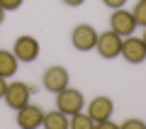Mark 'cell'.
<instances>
[{
  "mask_svg": "<svg viewBox=\"0 0 146 129\" xmlns=\"http://www.w3.org/2000/svg\"><path fill=\"white\" fill-rule=\"evenodd\" d=\"M56 110L66 112L68 117L76 114V112H83V110H85V98H83V93H80L78 88L66 85L63 90H58V93H56Z\"/></svg>",
  "mask_w": 146,
  "mask_h": 129,
  "instance_id": "cell-1",
  "label": "cell"
},
{
  "mask_svg": "<svg viewBox=\"0 0 146 129\" xmlns=\"http://www.w3.org/2000/svg\"><path fill=\"white\" fill-rule=\"evenodd\" d=\"M29 98H32V88L27 85V83H22V80H12V83H7L5 95H3V100H5V105H7L10 110H20V107H25V105L29 102Z\"/></svg>",
  "mask_w": 146,
  "mask_h": 129,
  "instance_id": "cell-2",
  "label": "cell"
},
{
  "mask_svg": "<svg viewBox=\"0 0 146 129\" xmlns=\"http://www.w3.org/2000/svg\"><path fill=\"white\" fill-rule=\"evenodd\" d=\"M119 56L124 59L127 63H144L146 61V44L141 37H122V51Z\"/></svg>",
  "mask_w": 146,
  "mask_h": 129,
  "instance_id": "cell-3",
  "label": "cell"
},
{
  "mask_svg": "<svg viewBox=\"0 0 146 129\" xmlns=\"http://www.w3.org/2000/svg\"><path fill=\"white\" fill-rule=\"evenodd\" d=\"M71 44L76 51H93L98 44V29L93 25H78L71 32Z\"/></svg>",
  "mask_w": 146,
  "mask_h": 129,
  "instance_id": "cell-4",
  "label": "cell"
},
{
  "mask_svg": "<svg viewBox=\"0 0 146 129\" xmlns=\"http://www.w3.org/2000/svg\"><path fill=\"white\" fill-rule=\"evenodd\" d=\"M95 49H98V54L102 59H117V56H119V51H122V37L117 34V32H112V29L100 32Z\"/></svg>",
  "mask_w": 146,
  "mask_h": 129,
  "instance_id": "cell-5",
  "label": "cell"
},
{
  "mask_svg": "<svg viewBox=\"0 0 146 129\" xmlns=\"http://www.w3.org/2000/svg\"><path fill=\"white\" fill-rule=\"evenodd\" d=\"M12 54L17 56L20 63H32V61H36V56H39V41H36L34 37H29V34H22V37L15 39Z\"/></svg>",
  "mask_w": 146,
  "mask_h": 129,
  "instance_id": "cell-6",
  "label": "cell"
},
{
  "mask_svg": "<svg viewBox=\"0 0 146 129\" xmlns=\"http://www.w3.org/2000/svg\"><path fill=\"white\" fill-rule=\"evenodd\" d=\"M110 29L117 32L119 37H129V34H134V29H136V20H134V15H131L129 10H124V7H119V10H112V15H110Z\"/></svg>",
  "mask_w": 146,
  "mask_h": 129,
  "instance_id": "cell-7",
  "label": "cell"
},
{
  "mask_svg": "<svg viewBox=\"0 0 146 129\" xmlns=\"http://www.w3.org/2000/svg\"><path fill=\"white\" fill-rule=\"evenodd\" d=\"M68 83H71V73L63 66H49L46 71H44V76H42V85L46 90H51V93L63 90Z\"/></svg>",
  "mask_w": 146,
  "mask_h": 129,
  "instance_id": "cell-8",
  "label": "cell"
},
{
  "mask_svg": "<svg viewBox=\"0 0 146 129\" xmlns=\"http://www.w3.org/2000/svg\"><path fill=\"white\" fill-rule=\"evenodd\" d=\"M112 112H115V102H112V98H107V95H98V98H93L90 105H88V114L95 122V127H98L100 122H105V119H110Z\"/></svg>",
  "mask_w": 146,
  "mask_h": 129,
  "instance_id": "cell-9",
  "label": "cell"
},
{
  "mask_svg": "<svg viewBox=\"0 0 146 129\" xmlns=\"http://www.w3.org/2000/svg\"><path fill=\"white\" fill-rule=\"evenodd\" d=\"M42 122H44V110L39 107V105L27 102L25 107L17 110V124H20L22 129H36Z\"/></svg>",
  "mask_w": 146,
  "mask_h": 129,
  "instance_id": "cell-10",
  "label": "cell"
},
{
  "mask_svg": "<svg viewBox=\"0 0 146 129\" xmlns=\"http://www.w3.org/2000/svg\"><path fill=\"white\" fill-rule=\"evenodd\" d=\"M44 127L46 129H68L71 127V117L61 110H51V112H44Z\"/></svg>",
  "mask_w": 146,
  "mask_h": 129,
  "instance_id": "cell-11",
  "label": "cell"
},
{
  "mask_svg": "<svg viewBox=\"0 0 146 129\" xmlns=\"http://www.w3.org/2000/svg\"><path fill=\"white\" fill-rule=\"evenodd\" d=\"M17 56L12 51H5V49H0V76L3 78H10V76H15V71H17Z\"/></svg>",
  "mask_w": 146,
  "mask_h": 129,
  "instance_id": "cell-12",
  "label": "cell"
},
{
  "mask_svg": "<svg viewBox=\"0 0 146 129\" xmlns=\"http://www.w3.org/2000/svg\"><path fill=\"white\" fill-rule=\"evenodd\" d=\"M71 127L73 129H93L95 127V122L90 119V114L88 112H76V114H71Z\"/></svg>",
  "mask_w": 146,
  "mask_h": 129,
  "instance_id": "cell-13",
  "label": "cell"
},
{
  "mask_svg": "<svg viewBox=\"0 0 146 129\" xmlns=\"http://www.w3.org/2000/svg\"><path fill=\"white\" fill-rule=\"evenodd\" d=\"M131 15H134L136 25L139 27H146V0H139L134 5V10H131Z\"/></svg>",
  "mask_w": 146,
  "mask_h": 129,
  "instance_id": "cell-14",
  "label": "cell"
},
{
  "mask_svg": "<svg viewBox=\"0 0 146 129\" xmlns=\"http://www.w3.org/2000/svg\"><path fill=\"white\" fill-rule=\"evenodd\" d=\"M119 129H146V122H144V119L131 117V119H124V122L119 124Z\"/></svg>",
  "mask_w": 146,
  "mask_h": 129,
  "instance_id": "cell-15",
  "label": "cell"
},
{
  "mask_svg": "<svg viewBox=\"0 0 146 129\" xmlns=\"http://www.w3.org/2000/svg\"><path fill=\"white\" fill-rule=\"evenodd\" d=\"M22 3H25V0H0V7L5 12H10V10H20Z\"/></svg>",
  "mask_w": 146,
  "mask_h": 129,
  "instance_id": "cell-16",
  "label": "cell"
},
{
  "mask_svg": "<svg viewBox=\"0 0 146 129\" xmlns=\"http://www.w3.org/2000/svg\"><path fill=\"white\" fill-rule=\"evenodd\" d=\"M105 7H110V10H119V7L127 5V0H102Z\"/></svg>",
  "mask_w": 146,
  "mask_h": 129,
  "instance_id": "cell-17",
  "label": "cell"
},
{
  "mask_svg": "<svg viewBox=\"0 0 146 129\" xmlns=\"http://www.w3.org/2000/svg\"><path fill=\"white\" fill-rule=\"evenodd\" d=\"M98 129H119V127H117L115 122H110V119H105V122H100V124H98Z\"/></svg>",
  "mask_w": 146,
  "mask_h": 129,
  "instance_id": "cell-18",
  "label": "cell"
},
{
  "mask_svg": "<svg viewBox=\"0 0 146 129\" xmlns=\"http://www.w3.org/2000/svg\"><path fill=\"white\" fill-rule=\"evenodd\" d=\"M61 3H63V5H68V7H80L85 0H61Z\"/></svg>",
  "mask_w": 146,
  "mask_h": 129,
  "instance_id": "cell-19",
  "label": "cell"
},
{
  "mask_svg": "<svg viewBox=\"0 0 146 129\" xmlns=\"http://www.w3.org/2000/svg\"><path fill=\"white\" fill-rule=\"evenodd\" d=\"M5 88H7V78H3V76H0V98L5 95Z\"/></svg>",
  "mask_w": 146,
  "mask_h": 129,
  "instance_id": "cell-20",
  "label": "cell"
},
{
  "mask_svg": "<svg viewBox=\"0 0 146 129\" xmlns=\"http://www.w3.org/2000/svg\"><path fill=\"white\" fill-rule=\"evenodd\" d=\"M3 22H5V10L0 7V25H3Z\"/></svg>",
  "mask_w": 146,
  "mask_h": 129,
  "instance_id": "cell-21",
  "label": "cell"
},
{
  "mask_svg": "<svg viewBox=\"0 0 146 129\" xmlns=\"http://www.w3.org/2000/svg\"><path fill=\"white\" fill-rule=\"evenodd\" d=\"M141 39H144V44H146V27H144V37H141Z\"/></svg>",
  "mask_w": 146,
  "mask_h": 129,
  "instance_id": "cell-22",
  "label": "cell"
}]
</instances>
